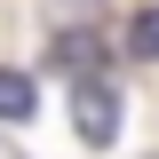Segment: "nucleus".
<instances>
[{"label":"nucleus","instance_id":"obj_1","mask_svg":"<svg viewBox=\"0 0 159 159\" xmlns=\"http://www.w3.org/2000/svg\"><path fill=\"white\" fill-rule=\"evenodd\" d=\"M72 127H80V143H111L119 135V96L103 80H80L72 88Z\"/></svg>","mask_w":159,"mask_h":159},{"label":"nucleus","instance_id":"obj_2","mask_svg":"<svg viewBox=\"0 0 159 159\" xmlns=\"http://www.w3.org/2000/svg\"><path fill=\"white\" fill-rule=\"evenodd\" d=\"M32 80H24V72H0V119H32Z\"/></svg>","mask_w":159,"mask_h":159},{"label":"nucleus","instance_id":"obj_3","mask_svg":"<svg viewBox=\"0 0 159 159\" xmlns=\"http://www.w3.org/2000/svg\"><path fill=\"white\" fill-rule=\"evenodd\" d=\"M127 56H143V64H159V8H143V16L127 24Z\"/></svg>","mask_w":159,"mask_h":159}]
</instances>
